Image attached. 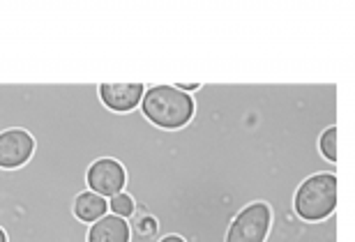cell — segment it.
Wrapping results in <instances>:
<instances>
[{
  "label": "cell",
  "instance_id": "8992f818",
  "mask_svg": "<svg viewBox=\"0 0 355 242\" xmlns=\"http://www.w3.org/2000/svg\"><path fill=\"white\" fill-rule=\"evenodd\" d=\"M144 83H102L99 85V99L109 111L127 113L137 109L144 99Z\"/></svg>",
  "mask_w": 355,
  "mask_h": 242
},
{
  "label": "cell",
  "instance_id": "5bb4252c",
  "mask_svg": "<svg viewBox=\"0 0 355 242\" xmlns=\"http://www.w3.org/2000/svg\"><path fill=\"white\" fill-rule=\"evenodd\" d=\"M0 242H10V236H7V231L0 226Z\"/></svg>",
  "mask_w": 355,
  "mask_h": 242
},
{
  "label": "cell",
  "instance_id": "3957f363",
  "mask_svg": "<svg viewBox=\"0 0 355 242\" xmlns=\"http://www.w3.org/2000/svg\"><path fill=\"white\" fill-rule=\"evenodd\" d=\"M272 208L268 201H252L233 215L224 242H268L272 231Z\"/></svg>",
  "mask_w": 355,
  "mask_h": 242
},
{
  "label": "cell",
  "instance_id": "ba28073f",
  "mask_svg": "<svg viewBox=\"0 0 355 242\" xmlns=\"http://www.w3.org/2000/svg\"><path fill=\"white\" fill-rule=\"evenodd\" d=\"M109 212V201L92 191H79L72 203V217L81 224H95Z\"/></svg>",
  "mask_w": 355,
  "mask_h": 242
},
{
  "label": "cell",
  "instance_id": "5b68a950",
  "mask_svg": "<svg viewBox=\"0 0 355 242\" xmlns=\"http://www.w3.org/2000/svg\"><path fill=\"white\" fill-rule=\"evenodd\" d=\"M35 153V139L33 134L24 127H10L0 132V168L14 171L31 162Z\"/></svg>",
  "mask_w": 355,
  "mask_h": 242
},
{
  "label": "cell",
  "instance_id": "7c38bea8",
  "mask_svg": "<svg viewBox=\"0 0 355 242\" xmlns=\"http://www.w3.org/2000/svg\"><path fill=\"white\" fill-rule=\"evenodd\" d=\"M175 88H178V90H182V92H191V90H198V88H201V83H178Z\"/></svg>",
  "mask_w": 355,
  "mask_h": 242
},
{
  "label": "cell",
  "instance_id": "6da1fadb",
  "mask_svg": "<svg viewBox=\"0 0 355 242\" xmlns=\"http://www.w3.org/2000/svg\"><path fill=\"white\" fill-rule=\"evenodd\" d=\"M141 111L157 125L159 130H180V127L189 125L194 118L196 104L189 92L178 90L175 85H153L146 88L144 99H141Z\"/></svg>",
  "mask_w": 355,
  "mask_h": 242
},
{
  "label": "cell",
  "instance_id": "30bf717a",
  "mask_svg": "<svg viewBox=\"0 0 355 242\" xmlns=\"http://www.w3.org/2000/svg\"><path fill=\"white\" fill-rule=\"evenodd\" d=\"M318 150L330 164H337V127L330 125L321 137H318Z\"/></svg>",
  "mask_w": 355,
  "mask_h": 242
},
{
  "label": "cell",
  "instance_id": "8fae6325",
  "mask_svg": "<svg viewBox=\"0 0 355 242\" xmlns=\"http://www.w3.org/2000/svg\"><path fill=\"white\" fill-rule=\"evenodd\" d=\"M134 208H137V203H134V198L127 194V191H120V194L111 196V201H109V210L116 217H123V219L132 217L134 215Z\"/></svg>",
  "mask_w": 355,
  "mask_h": 242
},
{
  "label": "cell",
  "instance_id": "4fadbf2b",
  "mask_svg": "<svg viewBox=\"0 0 355 242\" xmlns=\"http://www.w3.org/2000/svg\"><path fill=\"white\" fill-rule=\"evenodd\" d=\"M159 242H187L182 236H178V233H168V236H162Z\"/></svg>",
  "mask_w": 355,
  "mask_h": 242
},
{
  "label": "cell",
  "instance_id": "277c9868",
  "mask_svg": "<svg viewBox=\"0 0 355 242\" xmlns=\"http://www.w3.org/2000/svg\"><path fill=\"white\" fill-rule=\"evenodd\" d=\"M86 184H88V191H92V194H97V196H116L125 189L127 171L118 159L102 157L88 166Z\"/></svg>",
  "mask_w": 355,
  "mask_h": 242
},
{
  "label": "cell",
  "instance_id": "7a4b0ae2",
  "mask_svg": "<svg viewBox=\"0 0 355 242\" xmlns=\"http://www.w3.org/2000/svg\"><path fill=\"white\" fill-rule=\"evenodd\" d=\"M339 201V184L335 173H314L297 184L293 191V212L300 222L318 224L332 217Z\"/></svg>",
  "mask_w": 355,
  "mask_h": 242
},
{
  "label": "cell",
  "instance_id": "9c48e42d",
  "mask_svg": "<svg viewBox=\"0 0 355 242\" xmlns=\"http://www.w3.org/2000/svg\"><path fill=\"white\" fill-rule=\"evenodd\" d=\"M127 224H130V242H159L162 238L157 217L146 208H134V215Z\"/></svg>",
  "mask_w": 355,
  "mask_h": 242
},
{
  "label": "cell",
  "instance_id": "52a82bcc",
  "mask_svg": "<svg viewBox=\"0 0 355 242\" xmlns=\"http://www.w3.org/2000/svg\"><path fill=\"white\" fill-rule=\"evenodd\" d=\"M86 242H130V224L123 217L104 215L86 229Z\"/></svg>",
  "mask_w": 355,
  "mask_h": 242
}]
</instances>
